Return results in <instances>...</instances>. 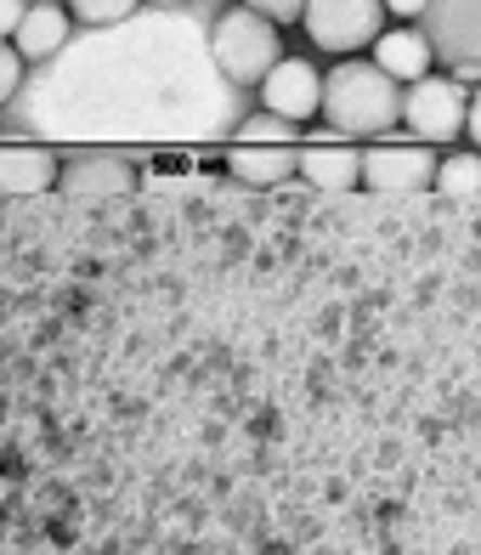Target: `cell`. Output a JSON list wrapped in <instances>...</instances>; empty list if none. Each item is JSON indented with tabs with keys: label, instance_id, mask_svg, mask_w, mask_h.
<instances>
[{
	"label": "cell",
	"instance_id": "cell-8",
	"mask_svg": "<svg viewBox=\"0 0 481 555\" xmlns=\"http://www.w3.org/2000/svg\"><path fill=\"white\" fill-rule=\"evenodd\" d=\"M358 154L363 147H351L346 137H312L307 147H295V176H307L312 188L323 193H346V188H358Z\"/></svg>",
	"mask_w": 481,
	"mask_h": 555
},
{
	"label": "cell",
	"instance_id": "cell-7",
	"mask_svg": "<svg viewBox=\"0 0 481 555\" xmlns=\"http://www.w3.org/2000/svg\"><path fill=\"white\" fill-rule=\"evenodd\" d=\"M317 96H323V74H317L312 57H277V63L261 74V103H266V114L289 119V125L317 119Z\"/></svg>",
	"mask_w": 481,
	"mask_h": 555
},
{
	"label": "cell",
	"instance_id": "cell-4",
	"mask_svg": "<svg viewBox=\"0 0 481 555\" xmlns=\"http://www.w3.org/2000/svg\"><path fill=\"white\" fill-rule=\"evenodd\" d=\"M425 46H430V63H447L453 80L470 86L476 68H481V0H425Z\"/></svg>",
	"mask_w": 481,
	"mask_h": 555
},
{
	"label": "cell",
	"instance_id": "cell-3",
	"mask_svg": "<svg viewBox=\"0 0 481 555\" xmlns=\"http://www.w3.org/2000/svg\"><path fill=\"white\" fill-rule=\"evenodd\" d=\"M465 114H470V86H459L453 74H419L414 86H402V125L408 137L437 147V142H459L465 131Z\"/></svg>",
	"mask_w": 481,
	"mask_h": 555
},
{
	"label": "cell",
	"instance_id": "cell-19",
	"mask_svg": "<svg viewBox=\"0 0 481 555\" xmlns=\"http://www.w3.org/2000/svg\"><path fill=\"white\" fill-rule=\"evenodd\" d=\"M379 7H386V17H396V23H414L425 12V0H379Z\"/></svg>",
	"mask_w": 481,
	"mask_h": 555
},
{
	"label": "cell",
	"instance_id": "cell-21",
	"mask_svg": "<svg viewBox=\"0 0 481 555\" xmlns=\"http://www.w3.org/2000/svg\"><path fill=\"white\" fill-rule=\"evenodd\" d=\"M147 7H187V0H147Z\"/></svg>",
	"mask_w": 481,
	"mask_h": 555
},
{
	"label": "cell",
	"instance_id": "cell-6",
	"mask_svg": "<svg viewBox=\"0 0 481 555\" xmlns=\"http://www.w3.org/2000/svg\"><path fill=\"white\" fill-rule=\"evenodd\" d=\"M437 176V147H425L414 137H379L368 154H358V182L368 193H419Z\"/></svg>",
	"mask_w": 481,
	"mask_h": 555
},
{
	"label": "cell",
	"instance_id": "cell-10",
	"mask_svg": "<svg viewBox=\"0 0 481 555\" xmlns=\"http://www.w3.org/2000/svg\"><path fill=\"white\" fill-rule=\"evenodd\" d=\"M68 29H74V17H68L63 7H52V0H40V7H23L17 29H12V52H17L23 63H40V57L63 52Z\"/></svg>",
	"mask_w": 481,
	"mask_h": 555
},
{
	"label": "cell",
	"instance_id": "cell-12",
	"mask_svg": "<svg viewBox=\"0 0 481 555\" xmlns=\"http://www.w3.org/2000/svg\"><path fill=\"white\" fill-rule=\"evenodd\" d=\"M57 182H63V193H80V198H96V193H131L136 188V170L125 165V159H96V154H86V159H74V165H57Z\"/></svg>",
	"mask_w": 481,
	"mask_h": 555
},
{
	"label": "cell",
	"instance_id": "cell-11",
	"mask_svg": "<svg viewBox=\"0 0 481 555\" xmlns=\"http://www.w3.org/2000/svg\"><path fill=\"white\" fill-rule=\"evenodd\" d=\"M57 182L52 147L35 142H0V193H46Z\"/></svg>",
	"mask_w": 481,
	"mask_h": 555
},
{
	"label": "cell",
	"instance_id": "cell-9",
	"mask_svg": "<svg viewBox=\"0 0 481 555\" xmlns=\"http://www.w3.org/2000/svg\"><path fill=\"white\" fill-rule=\"evenodd\" d=\"M368 63L386 74V80L414 86L419 74H430V46H425V35L414 29V23H386L379 40H374V57Z\"/></svg>",
	"mask_w": 481,
	"mask_h": 555
},
{
	"label": "cell",
	"instance_id": "cell-13",
	"mask_svg": "<svg viewBox=\"0 0 481 555\" xmlns=\"http://www.w3.org/2000/svg\"><path fill=\"white\" fill-rule=\"evenodd\" d=\"M226 165H233V176L249 188H277L295 176V147H233Z\"/></svg>",
	"mask_w": 481,
	"mask_h": 555
},
{
	"label": "cell",
	"instance_id": "cell-18",
	"mask_svg": "<svg viewBox=\"0 0 481 555\" xmlns=\"http://www.w3.org/2000/svg\"><path fill=\"white\" fill-rule=\"evenodd\" d=\"M17 86H23V57L12 52L6 40H0V108H6L12 96H17Z\"/></svg>",
	"mask_w": 481,
	"mask_h": 555
},
{
	"label": "cell",
	"instance_id": "cell-2",
	"mask_svg": "<svg viewBox=\"0 0 481 555\" xmlns=\"http://www.w3.org/2000/svg\"><path fill=\"white\" fill-rule=\"evenodd\" d=\"M277 35L284 29H272L266 17H256L249 7H233V12H221L216 29H210V57L233 86H261V74L284 57V40Z\"/></svg>",
	"mask_w": 481,
	"mask_h": 555
},
{
	"label": "cell",
	"instance_id": "cell-16",
	"mask_svg": "<svg viewBox=\"0 0 481 555\" xmlns=\"http://www.w3.org/2000/svg\"><path fill=\"white\" fill-rule=\"evenodd\" d=\"M136 7H142V0H63V12H68V17H80V23H91V29L125 23Z\"/></svg>",
	"mask_w": 481,
	"mask_h": 555
},
{
	"label": "cell",
	"instance_id": "cell-14",
	"mask_svg": "<svg viewBox=\"0 0 481 555\" xmlns=\"http://www.w3.org/2000/svg\"><path fill=\"white\" fill-rule=\"evenodd\" d=\"M430 188L447 193V198H459L465 210H476V198H481V159H476V147L437 159V176H430Z\"/></svg>",
	"mask_w": 481,
	"mask_h": 555
},
{
	"label": "cell",
	"instance_id": "cell-20",
	"mask_svg": "<svg viewBox=\"0 0 481 555\" xmlns=\"http://www.w3.org/2000/svg\"><path fill=\"white\" fill-rule=\"evenodd\" d=\"M17 17H23V0H0V40H12Z\"/></svg>",
	"mask_w": 481,
	"mask_h": 555
},
{
	"label": "cell",
	"instance_id": "cell-5",
	"mask_svg": "<svg viewBox=\"0 0 481 555\" xmlns=\"http://www.w3.org/2000/svg\"><path fill=\"white\" fill-rule=\"evenodd\" d=\"M300 29L317 52H335V57H351V52H368L386 29V7L379 0H307L300 7Z\"/></svg>",
	"mask_w": 481,
	"mask_h": 555
},
{
	"label": "cell",
	"instance_id": "cell-15",
	"mask_svg": "<svg viewBox=\"0 0 481 555\" xmlns=\"http://www.w3.org/2000/svg\"><path fill=\"white\" fill-rule=\"evenodd\" d=\"M300 142V125H289V119H277V114H249L238 131H233V147H295Z\"/></svg>",
	"mask_w": 481,
	"mask_h": 555
},
{
	"label": "cell",
	"instance_id": "cell-1",
	"mask_svg": "<svg viewBox=\"0 0 481 555\" xmlns=\"http://www.w3.org/2000/svg\"><path fill=\"white\" fill-rule=\"evenodd\" d=\"M317 114L335 137H386L402 114V86L386 80L368 57H340L323 74Z\"/></svg>",
	"mask_w": 481,
	"mask_h": 555
},
{
	"label": "cell",
	"instance_id": "cell-17",
	"mask_svg": "<svg viewBox=\"0 0 481 555\" xmlns=\"http://www.w3.org/2000/svg\"><path fill=\"white\" fill-rule=\"evenodd\" d=\"M244 7L256 17H266L272 29H289V23H300V7H307V0H244Z\"/></svg>",
	"mask_w": 481,
	"mask_h": 555
}]
</instances>
